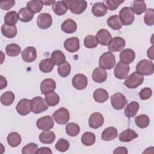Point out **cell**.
I'll use <instances>...</instances> for the list:
<instances>
[{
	"instance_id": "obj_1",
	"label": "cell",
	"mask_w": 154,
	"mask_h": 154,
	"mask_svg": "<svg viewBox=\"0 0 154 154\" xmlns=\"http://www.w3.org/2000/svg\"><path fill=\"white\" fill-rule=\"evenodd\" d=\"M67 5L68 9L71 13L75 14H80L82 13L87 7V2L85 1H75L66 0L63 1Z\"/></svg>"
},
{
	"instance_id": "obj_2",
	"label": "cell",
	"mask_w": 154,
	"mask_h": 154,
	"mask_svg": "<svg viewBox=\"0 0 154 154\" xmlns=\"http://www.w3.org/2000/svg\"><path fill=\"white\" fill-rule=\"evenodd\" d=\"M136 72L142 75H151L154 72V65L152 61L147 59L141 60L136 66Z\"/></svg>"
},
{
	"instance_id": "obj_3",
	"label": "cell",
	"mask_w": 154,
	"mask_h": 154,
	"mask_svg": "<svg viewBox=\"0 0 154 154\" xmlns=\"http://www.w3.org/2000/svg\"><path fill=\"white\" fill-rule=\"evenodd\" d=\"M49 105L45 99L40 96H36L31 100V109L34 114H40L48 109Z\"/></svg>"
},
{
	"instance_id": "obj_4",
	"label": "cell",
	"mask_w": 154,
	"mask_h": 154,
	"mask_svg": "<svg viewBox=\"0 0 154 154\" xmlns=\"http://www.w3.org/2000/svg\"><path fill=\"white\" fill-rule=\"evenodd\" d=\"M99 64L100 67L104 69L110 70L112 69L116 64L114 55L109 51L103 53L99 58Z\"/></svg>"
},
{
	"instance_id": "obj_5",
	"label": "cell",
	"mask_w": 154,
	"mask_h": 154,
	"mask_svg": "<svg viewBox=\"0 0 154 154\" xmlns=\"http://www.w3.org/2000/svg\"><path fill=\"white\" fill-rule=\"evenodd\" d=\"M144 81L143 75L134 72L126 77L124 84L128 88H135L141 85Z\"/></svg>"
},
{
	"instance_id": "obj_6",
	"label": "cell",
	"mask_w": 154,
	"mask_h": 154,
	"mask_svg": "<svg viewBox=\"0 0 154 154\" xmlns=\"http://www.w3.org/2000/svg\"><path fill=\"white\" fill-rule=\"evenodd\" d=\"M119 18L124 25H131L134 19L135 16L132 10L129 7H125L119 11Z\"/></svg>"
},
{
	"instance_id": "obj_7",
	"label": "cell",
	"mask_w": 154,
	"mask_h": 154,
	"mask_svg": "<svg viewBox=\"0 0 154 154\" xmlns=\"http://www.w3.org/2000/svg\"><path fill=\"white\" fill-rule=\"evenodd\" d=\"M110 101L112 106L116 110L123 109L127 103L125 96L122 93H116L111 96Z\"/></svg>"
},
{
	"instance_id": "obj_8",
	"label": "cell",
	"mask_w": 154,
	"mask_h": 154,
	"mask_svg": "<svg viewBox=\"0 0 154 154\" xmlns=\"http://www.w3.org/2000/svg\"><path fill=\"white\" fill-rule=\"evenodd\" d=\"M52 116L56 123L59 125H65L67 123L70 119L69 112L64 107L56 110Z\"/></svg>"
},
{
	"instance_id": "obj_9",
	"label": "cell",
	"mask_w": 154,
	"mask_h": 154,
	"mask_svg": "<svg viewBox=\"0 0 154 154\" xmlns=\"http://www.w3.org/2000/svg\"><path fill=\"white\" fill-rule=\"evenodd\" d=\"M129 70L130 67L129 64L119 61L114 67V76L119 79H124L128 76Z\"/></svg>"
},
{
	"instance_id": "obj_10",
	"label": "cell",
	"mask_w": 154,
	"mask_h": 154,
	"mask_svg": "<svg viewBox=\"0 0 154 154\" xmlns=\"http://www.w3.org/2000/svg\"><path fill=\"white\" fill-rule=\"evenodd\" d=\"M54 120L50 116H46L39 118L36 122L37 127L43 131L50 130L54 127Z\"/></svg>"
},
{
	"instance_id": "obj_11",
	"label": "cell",
	"mask_w": 154,
	"mask_h": 154,
	"mask_svg": "<svg viewBox=\"0 0 154 154\" xmlns=\"http://www.w3.org/2000/svg\"><path fill=\"white\" fill-rule=\"evenodd\" d=\"M126 42L122 37H115L112 38L108 44V50L109 52H119L125 47Z\"/></svg>"
},
{
	"instance_id": "obj_12",
	"label": "cell",
	"mask_w": 154,
	"mask_h": 154,
	"mask_svg": "<svg viewBox=\"0 0 154 154\" xmlns=\"http://www.w3.org/2000/svg\"><path fill=\"white\" fill-rule=\"evenodd\" d=\"M52 23V18L49 13H41L37 17V26L42 29L49 28Z\"/></svg>"
},
{
	"instance_id": "obj_13",
	"label": "cell",
	"mask_w": 154,
	"mask_h": 154,
	"mask_svg": "<svg viewBox=\"0 0 154 154\" xmlns=\"http://www.w3.org/2000/svg\"><path fill=\"white\" fill-rule=\"evenodd\" d=\"M16 109L17 113L20 116H26L31 111V100L28 99H22L17 103Z\"/></svg>"
},
{
	"instance_id": "obj_14",
	"label": "cell",
	"mask_w": 154,
	"mask_h": 154,
	"mask_svg": "<svg viewBox=\"0 0 154 154\" xmlns=\"http://www.w3.org/2000/svg\"><path fill=\"white\" fill-rule=\"evenodd\" d=\"M104 123V118L102 114L98 112L91 114L88 120L89 126L93 129H97L101 127Z\"/></svg>"
},
{
	"instance_id": "obj_15",
	"label": "cell",
	"mask_w": 154,
	"mask_h": 154,
	"mask_svg": "<svg viewBox=\"0 0 154 154\" xmlns=\"http://www.w3.org/2000/svg\"><path fill=\"white\" fill-rule=\"evenodd\" d=\"M72 83L74 88L81 90L86 88L88 84V79L84 75L78 73L73 76Z\"/></svg>"
},
{
	"instance_id": "obj_16",
	"label": "cell",
	"mask_w": 154,
	"mask_h": 154,
	"mask_svg": "<svg viewBox=\"0 0 154 154\" xmlns=\"http://www.w3.org/2000/svg\"><path fill=\"white\" fill-rule=\"evenodd\" d=\"M22 60L26 63H32L37 58V51L34 47L28 46L21 53Z\"/></svg>"
},
{
	"instance_id": "obj_17",
	"label": "cell",
	"mask_w": 154,
	"mask_h": 154,
	"mask_svg": "<svg viewBox=\"0 0 154 154\" xmlns=\"http://www.w3.org/2000/svg\"><path fill=\"white\" fill-rule=\"evenodd\" d=\"M96 38L97 40L98 43L102 46H106L108 45L109 42L112 39V36L107 29H101L97 32Z\"/></svg>"
},
{
	"instance_id": "obj_18",
	"label": "cell",
	"mask_w": 154,
	"mask_h": 154,
	"mask_svg": "<svg viewBox=\"0 0 154 154\" xmlns=\"http://www.w3.org/2000/svg\"><path fill=\"white\" fill-rule=\"evenodd\" d=\"M64 48L69 52H75L79 49V40L73 37L66 39L64 42Z\"/></svg>"
},
{
	"instance_id": "obj_19",
	"label": "cell",
	"mask_w": 154,
	"mask_h": 154,
	"mask_svg": "<svg viewBox=\"0 0 154 154\" xmlns=\"http://www.w3.org/2000/svg\"><path fill=\"white\" fill-rule=\"evenodd\" d=\"M56 88V82L53 79L46 78L43 79L40 84V91L42 94H46L54 91Z\"/></svg>"
},
{
	"instance_id": "obj_20",
	"label": "cell",
	"mask_w": 154,
	"mask_h": 154,
	"mask_svg": "<svg viewBox=\"0 0 154 154\" xmlns=\"http://www.w3.org/2000/svg\"><path fill=\"white\" fill-rule=\"evenodd\" d=\"M120 61L125 64L131 63L135 58V53L131 49H125L120 53Z\"/></svg>"
},
{
	"instance_id": "obj_21",
	"label": "cell",
	"mask_w": 154,
	"mask_h": 154,
	"mask_svg": "<svg viewBox=\"0 0 154 154\" xmlns=\"http://www.w3.org/2000/svg\"><path fill=\"white\" fill-rule=\"evenodd\" d=\"M92 78L93 81L97 83H102L106 81L107 78V72L105 69L99 67L96 68L93 73Z\"/></svg>"
},
{
	"instance_id": "obj_22",
	"label": "cell",
	"mask_w": 154,
	"mask_h": 154,
	"mask_svg": "<svg viewBox=\"0 0 154 154\" xmlns=\"http://www.w3.org/2000/svg\"><path fill=\"white\" fill-rule=\"evenodd\" d=\"M118 135L117 130L113 126H109L105 128L101 135L102 140L106 141H109L115 139Z\"/></svg>"
},
{
	"instance_id": "obj_23",
	"label": "cell",
	"mask_w": 154,
	"mask_h": 154,
	"mask_svg": "<svg viewBox=\"0 0 154 154\" xmlns=\"http://www.w3.org/2000/svg\"><path fill=\"white\" fill-rule=\"evenodd\" d=\"M61 30L67 34H72L76 31L77 24L71 19H67L61 25Z\"/></svg>"
},
{
	"instance_id": "obj_24",
	"label": "cell",
	"mask_w": 154,
	"mask_h": 154,
	"mask_svg": "<svg viewBox=\"0 0 154 154\" xmlns=\"http://www.w3.org/2000/svg\"><path fill=\"white\" fill-rule=\"evenodd\" d=\"M139 108V103L136 101H132L128 104L124 111V114L127 117L132 118L137 114Z\"/></svg>"
},
{
	"instance_id": "obj_25",
	"label": "cell",
	"mask_w": 154,
	"mask_h": 154,
	"mask_svg": "<svg viewBox=\"0 0 154 154\" xmlns=\"http://www.w3.org/2000/svg\"><path fill=\"white\" fill-rule=\"evenodd\" d=\"M91 11L94 16L102 17L107 13V7L103 2H96L92 7Z\"/></svg>"
},
{
	"instance_id": "obj_26",
	"label": "cell",
	"mask_w": 154,
	"mask_h": 154,
	"mask_svg": "<svg viewBox=\"0 0 154 154\" xmlns=\"http://www.w3.org/2000/svg\"><path fill=\"white\" fill-rule=\"evenodd\" d=\"M138 137V134L131 129H127L119 135V140L122 142H129Z\"/></svg>"
},
{
	"instance_id": "obj_27",
	"label": "cell",
	"mask_w": 154,
	"mask_h": 154,
	"mask_svg": "<svg viewBox=\"0 0 154 154\" xmlns=\"http://www.w3.org/2000/svg\"><path fill=\"white\" fill-rule=\"evenodd\" d=\"M93 98L94 100L99 103H103L109 98V94L107 91L103 88H97L93 93Z\"/></svg>"
},
{
	"instance_id": "obj_28",
	"label": "cell",
	"mask_w": 154,
	"mask_h": 154,
	"mask_svg": "<svg viewBox=\"0 0 154 154\" xmlns=\"http://www.w3.org/2000/svg\"><path fill=\"white\" fill-rule=\"evenodd\" d=\"M19 20L22 22H28L31 21L34 14L27 7L22 8L17 13Z\"/></svg>"
},
{
	"instance_id": "obj_29",
	"label": "cell",
	"mask_w": 154,
	"mask_h": 154,
	"mask_svg": "<svg viewBox=\"0 0 154 154\" xmlns=\"http://www.w3.org/2000/svg\"><path fill=\"white\" fill-rule=\"evenodd\" d=\"M39 140L42 143L50 144L55 141V135L54 132L51 131H44L40 133Z\"/></svg>"
},
{
	"instance_id": "obj_30",
	"label": "cell",
	"mask_w": 154,
	"mask_h": 154,
	"mask_svg": "<svg viewBox=\"0 0 154 154\" xmlns=\"http://www.w3.org/2000/svg\"><path fill=\"white\" fill-rule=\"evenodd\" d=\"M17 28L15 25H8L5 23L1 26V32L2 35L7 38H13L17 34Z\"/></svg>"
},
{
	"instance_id": "obj_31",
	"label": "cell",
	"mask_w": 154,
	"mask_h": 154,
	"mask_svg": "<svg viewBox=\"0 0 154 154\" xmlns=\"http://www.w3.org/2000/svg\"><path fill=\"white\" fill-rule=\"evenodd\" d=\"M131 10L134 13L140 15L146 10V4L143 1H134L131 3Z\"/></svg>"
},
{
	"instance_id": "obj_32",
	"label": "cell",
	"mask_w": 154,
	"mask_h": 154,
	"mask_svg": "<svg viewBox=\"0 0 154 154\" xmlns=\"http://www.w3.org/2000/svg\"><path fill=\"white\" fill-rule=\"evenodd\" d=\"M55 65L54 62L51 58H46L40 61L39 69L43 73H49L53 70Z\"/></svg>"
},
{
	"instance_id": "obj_33",
	"label": "cell",
	"mask_w": 154,
	"mask_h": 154,
	"mask_svg": "<svg viewBox=\"0 0 154 154\" xmlns=\"http://www.w3.org/2000/svg\"><path fill=\"white\" fill-rule=\"evenodd\" d=\"M52 10L57 16H62L67 11L68 7L63 1H58L52 5Z\"/></svg>"
},
{
	"instance_id": "obj_34",
	"label": "cell",
	"mask_w": 154,
	"mask_h": 154,
	"mask_svg": "<svg viewBox=\"0 0 154 154\" xmlns=\"http://www.w3.org/2000/svg\"><path fill=\"white\" fill-rule=\"evenodd\" d=\"M107 24L113 30H119L123 26L118 15H113L109 17L107 19Z\"/></svg>"
},
{
	"instance_id": "obj_35",
	"label": "cell",
	"mask_w": 154,
	"mask_h": 154,
	"mask_svg": "<svg viewBox=\"0 0 154 154\" xmlns=\"http://www.w3.org/2000/svg\"><path fill=\"white\" fill-rule=\"evenodd\" d=\"M7 140L8 144L11 147H16L20 144L22 141V138L17 132H13L8 135Z\"/></svg>"
},
{
	"instance_id": "obj_36",
	"label": "cell",
	"mask_w": 154,
	"mask_h": 154,
	"mask_svg": "<svg viewBox=\"0 0 154 154\" xmlns=\"http://www.w3.org/2000/svg\"><path fill=\"white\" fill-rule=\"evenodd\" d=\"M45 99L47 104L50 106H55L60 102V97L58 94L54 91L45 94Z\"/></svg>"
},
{
	"instance_id": "obj_37",
	"label": "cell",
	"mask_w": 154,
	"mask_h": 154,
	"mask_svg": "<svg viewBox=\"0 0 154 154\" xmlns=\"http://www.w3.org/2000/svg\"><path fill=\"white\" fill-rule=\"evenodd\" d=\"M19 20L18 14L15 11L7 12L4 16L5 23L8 25H15Z\"/></svg>"
},
{
	"instance_id": "obj_38",
	"label": "cell",
	"mask_w": 154,
	"mask_h": 154,
	"mask_svg": "<svg viewBox=\"0 0 154 154\" xmlns=\"http://www.w3.org/2000/svg\"><path fill=\"white\" fill-rule=\"evenodd\" d=\"M15 99L14 94L10 91H7L4 93L1 96V102L5 106L11 105Z\"/></svg>"
},
{
	"instance_id": "obj_39",
	"label": "cell",
	"mask_w": 154,
	"mask_h": 154,
	"mask_svg": "<svg viewBox=\"0 0 154 154\" xmlns=\"http://www.w3.org/2000/svg\"><path fill=\"white\" fill-rule=\"evenodd\" d=\"M96 141V137L94 134L91 132H86L84 133L81 137L82 143L87 146H92L94 144Z\"/></svg>"
},
{
	"instance_id": "obj_40",
	"label": "cell",
	"mask_w": 154,
	"mask_h": 154,
	"mask_svg": "<svg viewBox=\"0 0 154 154\" xmlns=\"http://www.w3.org/2000/svg\"><path fill=\"white\" fill-rule=\"evenodd\" d=\"M51 59L55 65H60L66 61V56L60 50H55L51 54Z\"/></svg>"
},
{
	"instance_id": "obj_41",
	"label": "cell",
	"mask_w": 154,
	"mask_h": 154,
	"mask_svg": "<svg viewBox=\"0 0 154 154\" xmlns=\"http://www.w3.org/2000/svg\"><path fill=\"white\" fill-rule=\"evenodd\" d=\"M57 71L60 76L63 78H66L68 76L71 71V66L69 62L65 61L63 63L58 66Z\"/></svg>"
},
{
	"instance_id": "obj_42",
	"label": "cell",
	"mask_w": 154,
	"mask_h": 154,
	"mask_svg": "<svg viewBox=\"0 0 154 154\" xmlns=\"http://www.w3.org/2000/svg\"><path fill=\"white\" fill-rule=\"evenodd\" d=\"M135 123L140 128H147L150 123L149 117L146 114H141L135 118Z\"/></svg>"
},
{
	"instance_id": "obj_43",
	"label": "cell",
	"mask_w": 154,
	"mask_h": 154,
	"mask_svg": "<svg viewBox=\"0 0 154 154\" xmlns=\"http://www.w3.org/2000/svg\"><path fill=\"white\" fill-rule=\"evenodd\" d=\"M43 5L42 1H29L26 4V7L34 14L40 12Z\"/></svg>"
},
{
	"instance_id": "obj_44",
	"label": "cell",
	"mask_w": 154,
	"mask_h": 154,
	"mask_svg": "<svg viewBox=\"0 0 154 154\" xmlns=\"http://www.w3.org/2000/svg\"><path fill=\"white\" fill-rule=\"evenodd\" d=\"M66 132L70 137H76L80 132V128L78 124L71 122L66 126Z\"/></svg>"
},
{
	"instance_id": "obj_45",
	"label": "cell",
	"mask_w": 154,
	"mask_h": 154,
	"mask_svg": "<svg viewBox=\"0 0 154 154\" xmlns=\"http://www.w3.org/2000/svg\"><path fill=\"white\" fill-rule=\"evenodd\" d=\"M20 47L16 44L11 43L7 45L5 48V52L7 55L10 57H16L20 53Z\"/></svg>"
},
{
	"instance_id": "obj_46",
	"label": "cell",
	"mask_w": 154,
	"mask_h": 154,
	"mask_svg": "<svg viewBox=\"0 0 154 154\" xmlns=\"http://www.w3.org/2000/svg\"><path fill=\"white\" fill-rule=\"evenodd\" d=\"M84 44L85 48L92 49L96 48L98 45V42L96 36L93 35H87L84 40Z\"/></svg>"
},
{
	"instance_id": "obj_47",
	"label": "cell",
	"mask_w": 154,
	"mask_h": 154,
	"mask_svg": "<svg viewBox=\"0 0 154 154\" xmlns=\"http://www.w3.org/2000/svg\"><path fill=\"white\" fill-rule=\"evenodd\" d=\"M144 22L148 26H152L154 24V10L152 8L146 9L144 16Z\"/></svg>"
},
{
	"instance_id": "obj_48",
	"label": "cell",
	"mask_w": 154,
	"mask_h": 154,
	"mask_svg": "<svg viewBox=\"0 0 154 154\" xmlns=\"http://www.w3.org/2000/svg\"><path fill=\"white\" fill-rule=\"evenodd\" d=\"M69 146H70L69 142L67 140L60 138L55 144V147L59 152H65L69 149Z\"/></svg>"
},
{
	"instance_id": "obj_49",
	"label": "cell",
	"mask_w": 154,
	"mask_h": 154,
	"mask_svg": "<svg viewBox=\"0 0 154 154\" xmlns=\"http://www.w3.org/2000/svg\"><path fill=\"white\" fill-rule=\"evenodd\" d=\"M38 149V146L35 143H30L25 146L22 149L23 154H34Z\"/></svg>"
},
{
	"instance_id": "obj_50",
	"label": "cell",
	"mask_w": 154,
	"mask_h": 154,
	"mask_svg": "<svg viewBox=\"0 0 154 154\" xmlns=\"http://www.w3.org/2000/svg\"><path fill=\"white\" fill-rule=\"evenodd\" d=\"M138 94L141 100H146L152 96V90L150 88L144 87L141 90Z\"/></svg>"
},
{
	"instance_id": "obj_51",
	"label": "cell",
	"mask_w": 154,
	"mask_h": 154,
	"mask_svg": "<svg viewBox=\"0 0 154 154\" xmlns=\"http://www.w3.org/2000/svg\"><path fill=\"white\" fill-rule=\"evenodd\" d=\"M124 2V1H119V0H108L106 1V6L109 10H115L118 7Z\"/></svg>"
},
{
	"instance_id": "obj_52",
	"label": "cell",
	"mask_w": 154,
	"mask_h": 154,
	"mask_svg": "<svg viewBox=\"0 0 154 154\" xmlns=\"http://www.w3.org/2000/svg\"><path fill=\"white\" fill-rule=\"evenodd\" d=\"M15 4V1L10 0L3 1L0 3V8L3 10H8L11 9Z\"/></svg>"
},
{
	"instance_id": "obj_53",
	"label": "cell",
	"mask_w": 154,
	"mask_h": 154,
	"mask_svg": "<svg viewBox=\"0 0 154 154\" xmlns=\"http://www.w3.org/2000/svg\"><path fill=\"white\" fill-rule=\"evenodd\" d=\"M36 154H52V152L50 148L46 147H42L37 149Z\"/></svg>"
},
{
	"instance_id": "obj_54",
	"label": "cell",
	"mask_w": 154,
	"mask_h": 154,
	"mask_svg": "<svg viewBox=\"0 0 154 154\" xmlns=\"http://www.w3.org/2000/svg\"><path fill=\"white\" fill-rule=\"evenodd\" d=\"M128 151L125 147H118L113 151L114 154H128Z\"/></svg>"
},
{
	"instance_id": "obj_55",
	"label": "cell",
	"mask_w": 154,
	"mask_h": 154,
	"mask_svg": "<svg viewBox=\"0 0 154 154\" xmlns=\"http://www.w3.org/2000/svg\"><path fill=\"white\" fill-rule=\"evenodd\" d=\"M0 78H1V82H0L1 87H0V89L2 90L3 88H5L7 87V79H5V78H4L2 75L0 76Z\"/></svg>"
},
{
	"instance_id": "obj_56",
	"label": "cell",
	"mask_w": 154,
	"mask_h": 154,
	"mask_svg": "<svg viewBox=\"0 0 154 154\" xmlns=\"http://www.w3.org/2000/svg\"><path fill=\"white\" fill-rule=\"evenodd\" d=\"M147 56L149 58H150L151 60H154V55H153V46H152L151 47H150L147 51Z\"/></svg>"
},
{
	"instance_id": "obj_57",
	"label": "cell",
	"mask_w": 154,
	"mask_h": 154,
	"mask_svg": "<svg viewBox=\"0 0 154 154\" xmlns=\"http://www.w3.org/2000/svg\"><path fill=\"white\" fill-rule=\"evenodd\" d=\"M56 1L54 0L53 1H42V2L43 4L45 5H54Z\"/></svg>"
}]
</instances>
